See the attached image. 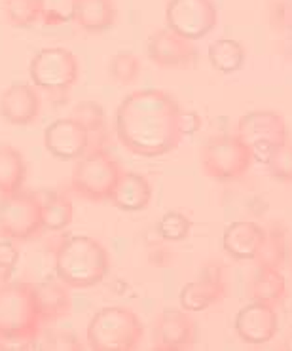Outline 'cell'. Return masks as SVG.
Returning a JSON list of instances; mask_svg holds the SVG:
<instances>
[{"label": "cell", "instance_id": "cell-5", "mask_svg": "<svg viewBox=\"0 0 292 351\" xmlns=\"http://www.w3.org/2000/svg\"><path fill=\"white\" fill-rule=\"evenodd\" d=\"M254 162L251 148L237 133L215 135L199 148V167L205 177L217 182H236L251 171Z\"/></svg>", "mask_w": 292, "mask_h": 351}, {"label": "cell", "instance_id": "cell-13", "mask_svg": "<svg viewBox=\"0 0 292 351\" xmlns=\"http://www.w3.org/2000/svg\"><path fill=\"white\" fill-rule=\"evenodd\" d=\"M197 328L190 311L184 308H163L154 321V346L156 351H180L188 350L195 343Z\"/></svg>", "mask_w": 292, "mask_h": 351}, {"label": "cell", "instance_id": "cell-27", "mask_svg": "<svg viewBox=\"0 0 292 351\" xmlns=\"http://www.w3.org/2000/svg\"><path fill=\"white\" fill-rule=\"evenodd\" d=\"M284 261H287V234L281 226L273 224L271 228L266 230V239L260 247L258 256L254 262L281 269Z\"/></svg>", "mask_w": 292, "mask_h": 351}, {"label": "cell", "instance_id": "cell-14", "mask_svg": "<svg viewBox=\"0 0 292 351\" xmlns=\"http://www.w3.org/2000/svg\"><path fill=\"white\" fill-rule=\"evenodd\" d=\"M234 330L237 338L251 346H262L271 342L279 330V315L276 306L264 302H254L243 306L236 313Z\"/></svg>", "mask_w": 292, "mask_h": 351}, {"label": "cell", "instance_id": "cell-33", "mask_svg": "<svg viewBox=\"0 0 292 351\" xmlns=\"http://www.w3.org/2000/svg\"><path fill=\"white\" fill-rule=\"evenodd\" d=\"M269 27L279 33H292V0H266Z\"/></svg>", "mask_w": 292, "mask_h": 351}, {"label": "cell", "instance_id": "cell-3", "mask_svg": "<svg viewBox=\"0 0 292 351\" xmlns=\"http://www.w3.org/2000/svg\"><path fill=\"white\" fill-rule=\"evenodd\" d=\"M110 256L90 236H66L56 247V276L69 289H91L106 278Z\"/></svg>", "mask_w": 292, "mask_h": 351}, {"label": "cell", "instance_id": "cell-28", "mask_svg": "<svg viewBox=\"0 0 292 351\" xmlns=\"http://www.w3.org/2000/svg\"><path fill=\"white\" fill-rule=\"evenodd\" d=\"M2 12H4L8 25L17 27V29L33 27L36 21H40L38 0H4Z\"/></svg>", "mask_w": 292, "mask_h": 351}, {"label": "cell", "instance_id": "cell-36", "mask_svg": "<svg viewBox=\"0 0 292 351\" xmlns=\"http://www.w3.org/2000/svg\"><path fill=\"white\" fill-rule=\"evenodd\" d=\"M8 281H10L8 276H6V274H4V271L0 269V285H4V283H8Z\"/></svg>", "mask_w": 292, "mask_h": 351}, {"label": "cell", "instance_id": "cell-19", "mask_svg": "<svg viewBox=\"0 0 292 351\" xmlns=\"http://www.w3.org/2000/svg\"><path fill=\"white\" fill-rule=\"evenodd\" d=\"M34 296H36V302H38V310H40L44 327L65 319L73 310V300H71V294H69V287L59 278L34 283Z\"/></svg>", "mask_w": 292, "mask_h": 351}, {"label": "cell", "instance_id": "cell-20", "mask_svg": "<svg viewBox=\"0 0 292 351\" xmlns=\"http://www.w3.org/2000/svg\"><path fill=\"white\" fill-rule=\"evenodd\" d=\"M247 294L254 302H264L277 308L287 296V279L279 268L256 264L247 281Z\"/></svg>", "mask_w": 292, "mask_h": 351}, {"label": "cell", "instance_id": "cell-11", "mask_svg": "<svg viewBox=\"0 0 292 351\" xmlns=\"http://www.w3.org/2000/svg\"><path fill=\"white\" fill-rule=\"evenodd\" d=\"M165 23L190 40H202L217 29L219 8L215 0H169Z\"/></svg>", "mask_w": 292, "mask_h": 351}, {"label": "cell", "instance_id": "cell-23", "mask_svg": "<svg viewBox=\"0 0 292 351\" xmlns=\"http://www.w3.org/2000/svg\"><path fill=\"white\" fill-rule=\"evenodd\" d=\"M207 58L215 71L222 74L239 73L247 61V49L239 40L234 38H219L209 44Z\"/></svg>", "mask_w": 292, "mask_h": 351}, {"label": "cell", "instance_id": "cell-31", "mask_svg": "<svg viewBox=\"0 0 292 351\" xmlns=\"http://www.w3.org/2000/svg\"><path fill=\"white\" fill-rule=\"evenodd\" d=\"M34 350H82V343L73 332L44 327Z\"/></svg>", "mask_w": 292, "mask_h": 351}, {"label": "cell", "instance_id": "cell-18", "mask_svg": "<svg viewBox=\"0 0 292 351\" xmlns=\"http://www.w3.org/2000/svg\"><path fill=\"white\" fill-rule=\"evenodd\" d=\"M152 202V184L145 175L135 171H123L116 182L108 204L125 213H137L146 209Z\"/></svg>", "mask_w": 292, "mask_h": 351}, {"label": "cell", "instance_id": "cell-2", "mask_svg": "<svg viewBox=\"0 0 292 351\" xmlns=\"http://www.w3.org/2000/svg\"><path fill=\"white\" fill-rule=\"evenodd\" d=\"M42 328L34 283L8 281L0 285V351L34 350Z\"/></svg>", "mask_w": 292, "mask_h": 351}, {"label": "cell", "instance_id": "cell-10", "mask_svg": "<svg viewBox=\"0 0 292 351\" xmlns=\"http://www.w3.org/2000/svg\"><path fill=\"white\" fill-rule=\"evenodd\" d=\"M44 145L56 160L76 162L91 150L105 148L106 143L97 139L74 118H59L44 131Z\"/></svg>", "mask_w": 292, "mask_h": 351}, {"label": "cell", "instance_id": "cell-1", "mask_svg": "<svg viewBox=\"0 0 292 351\" xmlns=\"http://www.w3.org/2000/svg\"><path fill=\"white\" fill-rule=\"evenodd\" d=\"M182 106L169 91L158 88L125 95L114 114V133L127 152L141 158H160L173 152L184 139L180 131Z\"/></svg>", "mask_w": 292, "mask_h": 351}, {"label": "cell", "instance_id": "cell-24", "mask_svg": "<svg viewBox=\"0 0 292 351\" xmlns=\"http://www.w3.org/2000/svg\"><path fill=\"white\" fill-rule=\"evenodd\" d=\"M73 202L63 192H51L48 199H42L44 232H61L73 222Z\"/></svg>", "mask_w": 292, "mask_h": 351}, {"label": "cell", "instance_id": "cell-29", "mask_svg": "<svg viewBox=\"0 0 292 351\" xmlns=\"http://www.w3.org/2000/svg\"><path fill=\"white\" fill-rule=\"evenodd\" d=\"M156 230L162 239L171 241V243H179L184 241L192 232V221L188 219L184 213L180 211H167L163 213L162 219L156 224Z\"/></svg>", "mask_w": 292, "mask_h": 351}, {"label": "cell", "instance_id": "cell-34", "mask_svg": "<svg viewBox=\"0 0 292 351\" xmlns=\"http://www.w3.org/2000/svg\"><path fill=\"white\" fill-rule=\"evenodd\" d=\"M19 261V251L16 245L12 243V239H4L0 241V269L12 279V274L16 269V264Z\"/></svg>", "mask_w": 292, "mask_h": 351}, {"label": "cell", "instance_id": "cell-9", "mask_svg": "<svg viewBox=\"0 0 292 351\" xmlns=\"http://www.w3.org/2000/svg\"><path fill=\"white\" fill-rule=\"evenodd\" d=\"M29 76L36 88L66 95L78 82L80 63L71 49L44 48L31 59Z\"/></svg>", "mask_w": 292, "mask_h": 351}, {"label": "cell", "instance_id": "cell-30", "mask_svg": "<svg viewBox=\"0 0 292 351\" xmlns=\"http://www.w3.org/2000/svg\"><path fill=\"white\" fill-rule=\"evenodd\" d=\"M38 4L42 23L57 27L74 21L78 0H38Z\"/></svg>", "mask_w": 292, "mask_h": 351}, {"label": "cell", "instance_id": "cell-22", "mask_svg": "<svg viewBox=\"0 0 292 351\" xmlns=\"http://www.w3.org/2000/svg\"><path fill=\"white\" fill-rule=\"evenodd\" d=\"M27 164L23 154L8 143H0V196H12L23 190Z\"/></svg>", "mask_w": 292, "mask_h": 351}, {"label": "cell", "instance_id": "cell-17", "mask_svg": "<svg viewBox=\"0 0 292 351\" xmlns=\"http://www.w3.org/2000/svg\"><path fill=\"white\" fill-rule=\"evenodd\" d=\"M266 239V228L258 222L236 221L222 234V249L234 261H256Z\"/></svg>", "mask_w": 292, "mask_h": 351}, {"label": "cell", "instance_id": "cell-16", "mask_svg": "<svg viewBox=\"0 0 292 351\" xmlns=\"http://www.w3.org/2000/svg\"><path fill=\"white\" fill-rule=\"evenodd\" d=\"M40 114V97L31 84L16 82L0 95V116L12 125H29Z\"/></svg>", "mask_w": 292, "mask_h": 351}, {"label": "cell", "instance_id": "cell-21", "mask_svg": "<svg viewBox=\"0 0 292 351\" xmlns=\"http://www.w3.org/2000/svg\"><path fill=\"white\" fill-rule=\"evenodd\" d=\"M118 19L114 0H78L74 21L86 33H105Z\"/></svg>", "mask_w": 292, "mask_h": 351}, {"label": "cell", "instance_id": "cell-35", "mask_svg": "<svg viewBox=\"0 0 292 351\" xmlns=\"http://www.w3.org/2000/svg\"><path fill=\"white\" fill-rule=\"evenodd\" d=\"M203 120L199 112H195V110H184L182 108V114H180V131H182V135L184 137H190V135H194L197 131L202 130Z\"/></svg>", "mask_w": 292, "mask_h": 351}, {"label": "cell", "instance_id": "cell-25", "mask_svg": "<svg viewBox=\"0 0 292 351\" xmlns=\"http://www.w3.org/2000/svg\"><path fill=\"white\" fill-rule=\"evenodd\" d=\"M143 74V63L135 51L131 49H120L116 51L108 61V76L110 80L120 86H131L141 78Z\"/></svg>", "mask_w": 292, "mask_h": 351}, {"label": "cell", "instance_id": "cell-7", "mask_svg": "<svg viewBox=\"0 0 292 351\" xmlns=\"http://www.w3.org/2000/svg\"><path fill=\"white\" fill-rule=\"evenodd\" d=\"M236 133L251 148L254 162L268 164L271 154L289 141L284 118L276 110H251L239 118Z\"/></svg>", "mask_w": 292, "mask_h": 351}, {"label": "cell", "instance_id": "cell-32", "mask_svg": "<svg viewBox=\"0 0 292 351\" xmlns=\"http://www.w3.org/2000/svg\"><path fill=\"white\" fill-rule=\"evenodd\" d=\"M268 171L276 180L292 182V141H287L277 148L268 160Z\"/></svg>", "mask_w": 292, "mask_h": 351}, {"label": "cell", "instance_id": "cell-12", "mask_svg": "<svg viewBox=\"0 0 292 351\" xmlns=\"http://www.w3.org/2000/svg\"><path fill=\"white\" fill-rule=\"evenodd\" d=\"M146 56L160 69L190 71L197 63V46L169 27L158 29L146 40Z\"/></svg>", "mask_w": 292, "mask_h": 351}, {"label": "cell", "instance_id": "cell-6", "mask_svg": "<svg viewBox=\"0 0 292 351\" xmlns=\"http://www.w3.org/2000/svg\"><path fill=\"white\" fill-rule=\"evenodd\" d=\"M123 167L105 148L91 150L76 160V165L71 177V188L76 196L93 204L108 202V197L120 180Z\"/></svg>", "mask_w": 292, "mask_h": 351}, {"label": "cell", "instance_id": "cell-15", "mask_svg": "<svg viewBox=\"0 0 292 351\" xmlns=\"http://www.w3.org/2000/svg\"><path fill=\"white\" fill-rule=\"evenodd\" d=\"M228 287L222 274V266L209 264L205 266L197 281H190L180 289V308L190 313L205 311L215 304H220L226 298Z\"/></svg>", "mask_w": 292, "mask_h": 351}, {"label": "cell", "instance_id": "cell-4", "mask_svg": "<svg viewBox=\"0 0 292 351\" xmlns=\"http://www.w3.org/2000/svg\"><path fill=\"white\" fill-rule=\"evenodd\" d=\"M145 340V325L125 306H106L91 317L86 342L93 351H135Z\"/></svg>", "mask_w": 292, "mask_h": 351}, {"label": "cell", "instance_id": "cell-8", "mask_svg": "<svg viewBox=\"0 0 292 351\" xmlns=\"http://www.w3.org/2000/svg\"><path fill=\"white\" fill-rule=\"evenodd\" d=\"M42 232L44 217L40 197L23 190L12 196H0V237L12 241H31Z\"/></svg>", "mask_w": 292, "mask_h": 351}, {"label": "cell", "instance_id": "cell-26", "mask_svg": "<svg viewBox=\"0 0 292 351\" xmlns=\"http://www.w3.org/2000/svg\"><path fill=\"white\" fill-rule=\"evenodd\" d=\"M71 118L82 123L86 130L93 133L97 139L108 141V130H106V112L97 101H80L74 106Z\"/></svg>", "mask_w": 292, "mask_h": 351}]
</instances>
